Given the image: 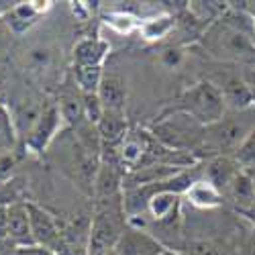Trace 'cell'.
Masks as SVG:
<instances>
[{"instance_id": "1", "label": "cell", "mask_w": 255, "mask_h": 255, "mask_svg": "<svg viewBox=\"0 0 255 255\" xmlns=\"http://www.w3.org/2000/svg\"><path fill=\"white\" fill-rule=\"evenodd\" d=\"M151 135L163 147L180 153H194L202 149L204 143V127L196 123L192 117H188L176 111L169 117H161L153 127Z\"/></svg>"}, {"instance_id": "2", "label": "cell", "mask_w": 255, "mask_h": 255, "mask_svg": "<svg viewBox=\"0 0 255 255\" xmlns=\"http://www.w3.org/2000/svg\"><path fill=\"white\" fill-rule=\"evenodd\" d=\"M176 111L192 117L202 127H208L227 115V104L221 88L204 80V82H196L194 86H190L180 96Z\"/></svg>"}, {"instance_id": "3", "label": "cell", "mask_w": 255, "mask_h": 255, "mask_svg": "<svg viewBox=\"0 0 255 255\" xmlns=\"http://www.w3.org/2000/svg\"><path fill=\"white\" fill-rule=\"evenodd\" d=\"M255 127V125H253ZM253 127L247 123V119L235 117V115H225L221 121L204 127V143L202 149H208L215 155H235L245 137L251 133Z\"/></svg>"}, {"instance_id": "4", "label": "cell", "mask_w": 255, "mask_h": 255, "mask_svg": "<svg viewBox=\"0 0 255 255\" xmlns=\"http://www.w3.org/2000/svg\"><path fill=\"white\" fill-rule=\"evenodd\" d=\"M61 125H63V117L59 113V106L53 102L45 104L39 121L35 123L31 133L25 137V149H29L31 153H43L59 135Z\"/></svg>"}, {"instance_id": "5", "label": "cell", "mask_w": 255, "mask_h": 255, "mask_svg": "<svg viewBox=\"0 0 255 255\" xmlns=\"http://www.w3.org/2000/svg\"><path fill=\"white\" fill-rule=\"evenodd\" d=\"M153 135L151 131H129L127 137L117 145V163L125 174H131L135 169L143 167L147 153H149Z\"/></svg>"}, {"instance_id": "6", "label": "cell", "mask_w": 255, "mask_h": 255, "mask_svg": "<svg viewBox=\"0 0 255 255\" xmlns=\"http://www.w3.org/2000/svg\"><path fill=\"white\" fill-rule=\"evenodd\" d=\"M27 210H29V219H31L33 243L39 247L51 249L55 253L57 247L61 245V231H59L57 221L53 219L51 212H47L45 208H41L33 202H27Z\"/></svg>"}, {"instance_id": "7", "label": "cell", "mask_w": 255, "mask_h": 255, "mask_svg": "<svg viewBox=\"0 0 255 255\" xmlns=\"http://www.w3.org/2000/svg\"><path fill=\"white\" fill-rule=\"evenodd\" d=\"M115 251L119 255H159L167 249L149 231L133 229L127 225L115 245Z\"/></svg>"}, {"instance_id": "8", "label": "cell", "mask_w": 255, "mask_h": 255, "mask_svg": "<svg viewBox=\"0 0 255 255\" xmlns=\"http://www.w3.org/2000/svg\"><path fill=\"white\" fill-rule=\"evenodd\" d=\"M239 172H241V167L233 155H212L210 159H206L200 165V178L210 182L215 188H219L223 196H225V190L229 188V184L233 182V178Z\"/></svg>"}, {"instance_id": "9", "label": "cell", "mask_w": 255, "mask_h": 255, "mask_svg": "<svg viewBox=\"0 0 255 255\" xmlns=\"http://www.w3.org/2000/svg\"><path fill=\"white\" fill-rule=\"evenodd\" d=\"M6 241L12 247L35 245L31 235V219L27 204L16 202L6 206Z\"/></svg>"}, {"instance_id": "10", "label": "cell", "mask_w": 255, "mask_h": 255, "mask_svg": "<svg viewBox=\"0 0 255 255\" xmlns=\"http://www.w3.org/2000/svg\"><path fill=\"white\" fill-rule=\"evenodd\" d=\"M208 39L212 49L219 51L217 55H243L253 49L249 39L233 27H215L208 33Z\"/></svg>"}, {"instance_id": "11", "label": "cell", "mask_w": 255, "mask_h": 255, "mask_svg": "<svg viewBox=\"0 0 255 255\" xmlns=\"http://www.w3.org/2000/svg\"><path fill=\"white\" fill-rule=\"evenodd\" d=\"M98 98L104 106V111H119L125 113L127 104V84L121 76L117 74H104L100 88H98Z\"/></svg>"}, {"instance_id": "12", "label": "cell", "mask_w": 255, "mask_h": 255, "mask_svg": "<svg viewBox=\"0 0 255 255\" xmlns=\"http://www.w3.org/2000/svg\"><path fill=\"white\" fill-rule=\"evenodd\" d=\"M225 196H229V200L243 215L255 202V178L249 172H245V169H241L225 190Z\"/></svg>"}, {"instance_id": "13", "label": "cell", "mask_w": 255, "mask_h": 255, "mask_svg": "<svg viewBox=\"0 0 255 255\" xmlns=\"http://www.w3.org/2000/svg\"><path fill=\"white\" fill-rule=\"evenodd\" d=\"M98 135L102 139V147H117L129 133V125H127L125 113L119 111H104L102 119L96 125Z\"/></svg>"}, {"instance_id": "14", "label": "cell", "mask_w": 255, "mask_h": 255, "mask_svg": "<svg viewBox=\"0 0 255 255\" xmlns=\"http://www.w3.org/2000/svg\"><path fill=\"white\" fill-rule=\"evenodd\" d=\"M111 51L109 41H104L100 37H88L82 39L74 47V66H102V61L106 59Z\"/></svg>"}, {"instance_id": "15", "label": "cell", "mask_w": 255, "mask_h": 255, "mask_svg": "<svg viewBox=\"0 0 255 255\" xmlns=\"http://www.w3.org/2000/svg\"><path fill=\"white\" fill-rule=\"evenodd\" d=\"M221 92H223V98L227 104V111L231 109L233 113H245V111L253 109V104H255L247 82L241 78H229L223 84Z\"/></svg>"}, {"instance_id": "16", "label": "cell", "mask_w": 255, "mask_h": 255, "mask_svg": "<svg viewBox=\"0 0 255 255\" xmlns=\"http://www.w3.org/2000/svg\"><path fill=\"white\" fill-rule=\"evenodd\" d=\"M184 196L188 198L190 204H194L196 208H217L223 204L225 196L219 188H215L210 182L198 178L196 182H192V186H190Z\"/></svg>"}, {"instance_id": "17", "label": "cell", "mask_w": 255, "mask_h": 255, "mask_svg": "<svg viewBox=\"0 0 255 255\" xmlns=\"http://www.w3.org/2000/svg\"><path fill=\"white\" fill-rule=\"evenodd\" d=\"M45 109V104H41L33 98L29 100H23V102H18V106L12 113V119H14V125H16V131H18V137H27L31 133V129L35 127V123L39 121L41 113H43Z\"/></svg>"}, {"instance_id": "18", "label": "cell", "mask_w": 255, "mask_h": 255, "mask_svg": "<svg viewBox=\"0 0 255 255\" xmlns=\"http://www.w3.org/2000/svg\"><path fill=\"white\" fill-rule=\"evenodd\" d=\"M18 131L12 113L6 104L0 102V153H12L18 145Z\"/></svg>"}, {"instance_id": "19", "label": "cell", "mask_w": 255, "mask_h": 255, "mask_svg": "<svg viewBox=\"0 0 255 255\" xmlns=\"http://www.w3.org/2000/svg\"><path fill=\"white\" fill-rule=\"evenodd\" d=\"M102 78V66H74V80L82 94H98Z\"/></svg>"}, {"instance_id": "20", "label": "cell", "mask_w": 255, "mask_h": 255, "mask_svg": "<svg viewBox=\"0 0 255 255\" xmlns=\"http://www.w3.org/2000/svg\"><path fill=\"white\" fill-rule=\"evenodd\" d=\"M59 113L63 117V123L70 125V127H80L82 123H86V115H84V100H82V92L76 96V94H66L61 96L59 102Z\"/></svg>"}, {"instance_id": "21", "label": "cell", "mask_w": 255, "mask_h": 255, "mask_svg": "<svg viewBox=\"0 0 255 255\" xmlns=\"http://www.w3.org/2000/svg\"><path fill=\"white\" fill-rule=\"evenodd\" d=\"M174 27H176V18L169 14H161V16L147 18L141 25V35L145 41H159V39L167 37Z\"/></svg>"}, {"instance_id": "22", "label": "cell", "mask_w": 255, "mask_h": 255, "mask_svg": "<svg viewBox=\"0 0 255 255\" xmlns=\"http://www.w3.org/2000/svg\"><path fill=\"white\" fill-rule=\"evenodd\" d=\"M233 157H235V161L239 163L241 169H245V172H249V174L255 172V127L245 137V141L241 143V147Z\"/></svg>"}, {"instance_id": "23", "label": "cell", "mask_w": 255, "mask_h": 255, "mask_svg": "<svg viewBox=\"0 0 255 255\" xmlns=\"http://www.w3.org/2000/svg\"><path fill=\"white\" fill-rule=\"evenodd\" d=\"M84 100V115H86V121L92 125H98V121L104 115V106L98 98V94H82Z\"/></svg>"}, {"instance_id": "24", "label": "cell", "mask_w": 255, "mask_h": 255, "mask_svg": "<svg viewBox=\"0 0 255 255\" xmlns=\"http://www.w3.org/2000/svg\"><path fill=\"white\" fill-rule=\"evenodd\" d=\"M106 23H109L115 31L119 33H129L133 27H135V20L129 16V14H123V12H117V14H109L106 16Z\"/></svg>"}, {"instance_id": "25", "label": "cell", "mask_w": 255, "mask_h": 255, "mask_svg": "<svg viewBox=\"0 0 255 255\" xmlns=\"http://www.w3.org/2000/svg\"><path fill=\"white\" fill-rule=\"evenodd\" d=\"M49 61H51V53L47 51V49H33V51H29V63L33 68H37V70H43V68H47L49 66Z\"/></svg>"}, {"instance_id": "26", "label": "cell", "mask_w": 255, "mask_h": 255, "mask_svg": "<svg viewBox=\"0 0 255 255\" xmlns=\"http://www.w3.org/2000/svg\"><path fill=\"white\" fill-rule=\"evenodd\" d=\"M8 255H55V253L39 245H25V247H12Z\"/></svg>"}, {"instance_id": "27", "label": "cell", "mask_w": 255, "mask_h": 255, "mask_svg": "<svg viewBox=\"0 0 255 255\" xmlns=\"http://www.w3.org/2000/svg\"><path fill=\"white\" fill-rule=\"evenodd\" d=\"M10 37H12V31L8 23L4 20V16H0V51H4L10 45Z\"/></svg>"}, {"instance_id": "28", "label": "cell", "mask_w": 255, "mask_h": 255, "mask_svg": "<svg viewBox=\"0 0 255 255\" xmlns=\"http://www.w3.org/2000/svg\"><path fill=\"white\" fill-rule=\"evenodd\" d=\"M163 63L165 66H169V68H174V66H178L180 63V59H182V53L178 51V49H167L165 53H163Z\"/></svg>"}, {"instance_id": "29", "label": "cell", "mask_w": 255, "mask_h": 255, "mask_svg": "<svg viewBox=\"0 0 255 255\" xmlns=\"http://www.w3.org/2000/svg\"><path fill=\"white\" fill-rule=\"evenodd\" d=\"M190 255H219L217 253V249L215 247H212L210 243H196L194 247H192V253H190Z\"/></svg>"}, {"instance_id": "30", "label": "cell", "mask_w": 255, "mask_h": 255, "mask_svg": "<svg viewBox=\"0 0 255 255\" xmlns=\"http://www.w3.org/2000/svg\"><path fill=\"white\" fill-rule=\"evenodd\" d=\"M241 255H255V231H253V235H251V239H249V241L245 243V247H243Z\"/></svg>"}, {"instance_id": "31", "label": "cell", "mask_w": 255, "mask_h": 255, "mask_svg": "<svg viewBox=\"0 0 255 255\" xmlns=\"http://www.w3.org/2000/svg\"><path fill=\"white\" fill-rule=\"evenodd\" d=\"M245 82H247V86H249V90H251V96H253V102H255V74H249L247 78H245ZM255 106V104H253Z\"/></svg>"}, {"instance_id": "32", "label": "cell", "mask_w": 255, "mask_h": 255, "mask_svg": "<svg viewBox=\"0 0 255 255\" xmlns=\"http://www.w3.org/2000/svg\"><path fill=\"white\" fill-rule=\"evenodd\" d=\"M253 31H255V16H253Z\"/></svg>"}, {"instance_id": "33", "label": "cell", "mask_w": 255, "mask_h": 255, "mask_svg": "<svg viewBox=\"0 0 255 255\" xmlns=\"http://www.w3.org/2000/svg\"><path fill=\"white\" fill-rule=\"evenodd\" d=\"M253 115H255V106H253Z\"/></svg>"}]
</instances>
